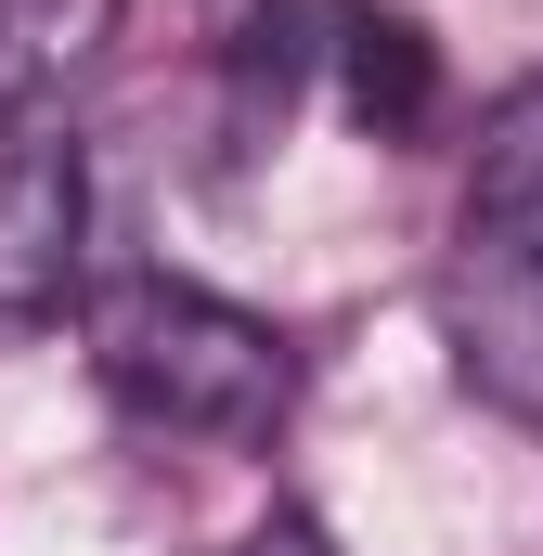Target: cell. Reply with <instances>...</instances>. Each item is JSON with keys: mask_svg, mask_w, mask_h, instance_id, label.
Returning <instances> with one entry per match:
<instances>
[{"mask_svg": "<svg viewBox=\"0 0 543 556\" xmlns=\"http://www.w3.org/2000/svg\"><path fill=\"white\" fill-rule=\"evenodd\" d=\"M337 91H350V117L376 142H414L440 117V52H427V26L414 13H337Z\"/></svg>", "mask_w": 543, "mask_h": 556, "instance_id": "obj_4", "label": "cell"}, {"mask_svg": "<svg viewBox=\"0 0 543 556\" xmlns=\"http://www.w3.org/2000/svg\"><path fill=\"white\" fill-rule=\"evenodd\" d=\"M440 337L492 415L543 427V78H518L479 117L453 260H440Z\"/></svg>", "mask_w": 543, "mask_h": 556, "instance_id": "obj_1", "label": "cell"}, {"mask_svg": "<svg viewBox=\"0 0 543 556\" xmlns=\"http://www.w3.org/2000/svg\"><path fill=\"white\" fill-rule=\"evenodd\" d=\"M91 273V142L65 104L0 117V324L65 311Z\"/></svg>", "mask_w": 543, "mask_h": 556, "instance_id": "obj_3", "label": "cell"}, {"mask_svg": "<svg viewBox=\"0 0 543 556\" xmlns=\"http://www.w3.org/2000/svg\"><path fill=\"white\" fill-rule=\"evenodd\" d=\"M91 376L130 427H168V440H272L298 402V350L181 273H130L91 298Z\"/></svg>", "mask_w": 543, "mask_h": 556, "instance_id": "obj_2", "label": "cell"}, {"mask_svg": "<svg viewBox=\"0 0 543 556\" xmlns=\"http://www.w3.org/2000/svg\"><path fill=\"white\" fill-rule=\"evenodd\" d=\"M117 39V0H0V117L65 104V78Z\"/></svg>", "mask_w": 543, "mask_h": 556, "instance_id": "obj_5", "label": "cell"}, {"mask_svg": "<svg viewBox=\"0 0 543 556\" xmlns=\"http://www.w3.org/2000/svg\"><path fill=\"white\" fill-rule=\"evenodd\" d=\"M247 556H337V531H324V518H298V505H272L260 531H247Z\"/></svg>", "mask_w": 543, "mask_h": 556, "instance_id": "obj_6", "label": "cell"}]
</instances>
